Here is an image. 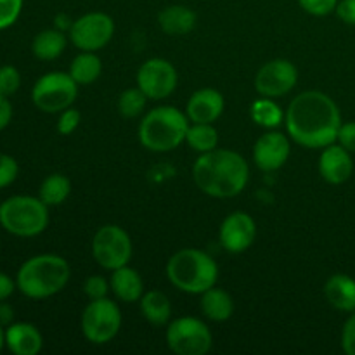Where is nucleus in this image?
Returning <instances> with one entry per match:
<instances>
[{"label": "nucleus", "instance_id": "nucleus-1", "mask_svg": "<svg viewBox=\"0 0 355 355\" xmlns=\"http://www.w3.org/2000/svg\"><path fill=\"white\" fill-rule=\"evenodd\" d=\"M284 121L288 134L297 144L318 149L335 144L342 114L331 97L319 90H307L291 101Z\"/></svg>", "mask_w": 355, "mask_h": 355}, {"label": "nucleus", "instance_id": "nucleus-2", "mask_svg": "<svg viewBox=\"0 0 355 355\" xmlns=\"http://www.w3.org/2000/svg\"><path fill=\"white\" fill-rule=\"evenodd\" d=\"M193 179L211 198H234L250 179L248 163L241 155L229 149L203 153L193 166Z\"/></svg>", "mask_w": 355, "mask_h": 355}, {"label": "nucleus", "instance_id": "nucleus-3", "mask_svg": "<svg viewBox=\"0 0 355 355\" xmlns=\"http://www.w3.org/2000/svg\"><path fill=\"white\" fill-rule=\"evenodd\" d=\"M71 269L62 257L45 253L26 260L17 272L16 284L24 297L44 300L54 297L68 284Z\"/></svg>", "mask_w": 355, "mask_h": 355}, {"label": "nucleus", "instance_id": "nucleus-4", "mask_svg": "<svg viewBox=\"0 0 355 355\" xmlns=\"http://www.w3.org/2000/svg\"><path fill=\"white\" fill-rule=\"evenodd\" d=\"M166 276L180 291L201 295L217 284L218 266L208 253L196 248H184L170 257Z\"/></svg>", "mask_w": 355, "mask_h": 355}, {"label": "nucleus", "instance_id": "nucleus-5", "mask_svg": "<svg viewBox=\"0 0 355 355\" xmlns=\"http://www.w3.org/2000/svg\"><path fill=\"white\" fill-rule=\"evenodd\" d=\"M189 118L173 106H159L149 111L139 127V139L149 151H173L186 141Z\"/></svg>", "mask_w": 355, "mask_h": 355}, {"label": "nucleus", "instance_id": "nucleus-6", "mask_svg": "<svg viewBox=\"0 0 355 355\" xmlns=\"http://www.w3.org/2000/svg\"><path fill=\"white\" fill-rule=\"evenodd\" d=\"M47 208L40 198L12 196L0 205V225L9 234L33 238L47 229Z\"/></svg>", "mask_w": 355, "mask_h": 355}, {"label": "nucleus", "instance_id": "nucleus-7", "mask_svg": "<svg viewBox=\"0 0 355 355\" xmlns=\"http://www.w3.org/2000/svg\"><path fill=\"white\" fill-rule=\"evenodd\" d=\"M78 83L69 73L52 71L37 80L31 92V101L44 113H59L76 101Z\"/></svg>", "mask_w": 355, "mask_h": 355}, {"label": "nucleus", "instance_id": "nucleus-8", "mask_svg": "<svg viewBox=\"0 0 355 355\" xmlns=\"http://www.w3.org/2000/svg\"><path fill=\"white\" fill-rule=\"evenodd\" d=\"M121 312L116 302L110 298L90 300L82 314V331L83 336L90 343L104 345L110 343L120 333Z\"/></svg>", "mask_w": 355, "mask_h": 355}, {"label": "nucleus", "instance_id": "nucleus-9", "mask_svg": "<svg viewBox=\"0 0 355 355\" xmlns=\"http://www.w3.org/2000/svg\"><path fill=\"white\" fill-rule=\"evenodd\" d=\"M92 257L103 269L116 270L132 259L130 236L120 225H104L92 239Z\"/></svg>", "mask_w": 355, "mask_h": 355}, {"label": "nucleus", "instance_id": "nucleus-10", "mask_svg": "<svg viewBox=\"0 0 355 355\" xmlns=\"http://www.w3.org/2000/svg\"><path fill=\"white\" fill-rule=\"evenodd\" d=\"M211 342L210 329L196 318H179L166 328V343L177 355H205Z\"/></svg>", "mask_w": 355, "mask_h": 355}, {"label": "nucleus", "instance_id": "nucleus-11", "mask_svg": "<svg viewBox=\"0 0 355 355\" xmlns=\"http://www.w3.org/2000/svg\"><path fill=\"white\" fill-rule=\"evenodd\" d=\"M114 23L107 14L89 12L76 19L69 28V38L73 44L85 52H96L103 49L113 38Z\"/></svg>", "mask_w": 355, "mask_h": 355}, {"label": "nucleus", "instance_id": "nucleus-12", "mask_svg": "<svg viewBox=\"0 0 355 355\" xmlns=\"http://www.w3.org/2000/svg\"><path fill=\"white\" fill-rule=\"evenodd\" d=\"M179 76L166 59H149L139 68L137 87L153 101H162L175 90Z\"/></svg>", "mask_w": 355, "mask_h": 355}, {"label": "nucleus", "instance_id": "nucleus-13", "mask_svg": "<svg viewBox=\"0 0 355 355\" xmlns=\"http://www.w3.org/2000/svg\"><path fill=\"white\" fill-rule=\"evenodd\" d=\"M298 82V71L293 62L286 59H274L263 64L255 76V89L262 97L286 96Z\"/></svg>", "mask_w": 355, "mask_h": 355}, {"label": "nucleus", "instance_id": "nucleus-14", "mask_svg": "<svg viewBox=\"0 0 355 355\" xmlns=\"http://www.w3.org/2000/svg\"><path fill=\"white\" fill-rule=\"evenodd\" d=\"M257 236V224L245 211L227 215L220 225V245L229 253H243L253 245Z\"/></svg>", "mask_w": 355, "mask_h": 355}, {"label": "nucleus", "instance_id": "nucleus-15", "mask_svg": "<svg viewBox=\"0 0 355 355\" xmlns=\"http://www.w3.org/2000/svg\"><path fill=\"white\" fill-rule=\"evenodd\" d=\"M290 139L279 132H267L260 135L253 148V159L255 165L263 172L279 170L290 158Z\"/></svg>", "mask_w": 355, "mask_h": 355}, {"label": "nucleus", "instance_id": "nucleus-16", "mask_svg": "<svg viewBox=\"0 0 355 355\" xmlns=\"http://www.w3.org/2000/svg\"><path fill=\"white\" fill-rule=\"evenodd\" d=\"M354 172V162L350 151L340 144H329L322 148L319 158V173L328 184L347 182Z\"/></svg>", "mask_w": 355, "mask_h": 355}, {"label": "nucleus", "instance_id": "nucleus-17", "mask_svg": "<svg viewBox=\"0 0 355 355\" xmlns=\"http://www.w3.org/2000/svg\"><path fill=\"white\" fill-rule=\"evenodd\" d=\"M224 113V97L215 89H201L187 101L186 114L193 123H215Z\"/></svg>", "mask_w": 355, "mask_h": 355}, {"label": "nucleus", "instance_id": "nucleus-18", "mask_svg": "<svg viewBox=\"0 0 355 355\" xmlns=\"http://www.w3.org/2000/svg\"><path fill=\"white\" fill-rule=\"evenodd\" d=\"M6 345L14 355H37L44 345V338L30 322H16L7 326Z\"/></svg>", "mask_w": 355, "mask_h": 355}, {"label": "nucleus", "instance_id": "nucleus-19", "mask_svg": "<svg viewBox=\"0 0 355 355\" xmlns=\"http://www.w3.org/2000/svg\"><path fill=\"white\" fill-rule=\"evenodd\" d=\"M326 300L342 312H355V279L347 274H333L324 286Z\"/></svg>", "mask_w": 355, "mask_h": 355}, {"label": "nucleus", "instance_id": "nucleus-20", "mask_svg": "<svg viewBox=\"0 0 355 355\" xmlns=\"http://www.w3.org/2000/svg\"><path fill=\"white\" fill-rule=\"evenodd\" d=\"M110 284L114 297L120 302H125V304H134V302L142 298L144 284H142V279L137 270L132 269V267L123 266L120 269L113 270Z\"/></svg>", "mask_w": 355, "mask_h": 355}, {"label": "nucleus", "instance_id": "nucleus-21", "mask_svg": "<svg viewBox=\"0 0 355 355\" xmlns=\"http://www.w3.org/2000/svg\"><path fill=\"white\" fill-rule=\"evenodd\" d=\"M158 23L166 35L180 37L193 31L196 26V14L186 6H170L159 12Z\"/></svg>", "mask_w": 355, "mask_h": 355}, {"label": "nucleus", "instance_id": "nucleus-22", "mask_svg": "<svg viewBox=\"0 0 355 355\" xmlns=\"http://www.w3.org/2000/svg\"><path fill=\"white\" fill-rule=\"evenodd\" d=\"M201 311L211 321L224 322L231 319L234 312V302L227 291L214 286L201 293Z\"/></svg>", "mask_w": 355, "mask_h": 355}, {"label": "nucleus", "instance_id": "nucleus-23", "mask_svg": "<svg viewBox=\"0 0 355 355\" xmlns=\"http://www.w3.org/2000/svg\"><path fill=\"white\" fill-rule=\"evenodd\" d=\"M66 35L61 30H45L35 37L33 44H31V51H33L35 58L42 59V61H54L59 55L64 52Z\"/></svg>", "mask_w": 355, "mask_h": 355}, {"label": "nucleus", "instance_id": "nucleus-24", "mask_svg": "<svg viewBox=\"0 0 355 355\" xmlns=\"http://www.w3.org/2000/svg\"><path fill=\"white\" fill-rule=\"evenodd\" d=\"M141 312L146 321L155 326H165L172 315V305L168 297L162 291H149L141 298Z\"/></svg>", "mask_w": 355, "mask_h": 355}, {"label": "nucleus", "instance_id": "nucleus-25", "mask_svg": "<svg viewBox=\"0 0 355 355\" xmlns=\"http://www.w3.org/2000/svg\"><path fill=\"white\" fill-rule=\"evenodd\" d=\"M101 71H103V64L101 59L97 58L96 52H85L76 55L73 59L71 66H69V75L73 76L78 85H90L99 78Z\"/></svg>", "mask_w": 355, "mask_h": 355}, {"label": "nucleus", "instance_id": "nucleus-26", "mask_svg": "<svg viewBox=\"0 0 355 355\" xmlns=\"http://www.w3.org/2000/svg\"><path fill=\"white\" fill-rule=\"evenodd\" d=\"M69 193H71V182L68 180V177L61 175V173H52L42 182L40 189H38V198L47 207H59L64 203Z\"/></svg>", "mask_w": 355, "mask_h": 355}, {"label": "nucleus", "instance_id": "nucleus-27", "mask_svg": "<svg viewBox=\"0 0 355 355\" xmlns=\"http://www.w3.org/2000/svg\"><path fill=\"white\" fill-rule=\"evenodd\" d=\"M186 142L198 153H208L217 149L218 146V132L214 123H193L187 130Z\"/></svg>", "mask_w": 355, "mask_h": 355}, {"label": "nucleus", "instance_id": "nucleus-28", "mask_svg": "<svg viewBox=\"0 0 355 355\" xmlns=\"http://www.w3.org/2000/svg\"><path fill=\"white\" fill-rule=\"evenodd\" d=\"M250 116L257 125L266 128L279 127L284 120V113L270 97H262V99L255 101L250 107Z\"/></svg>", "mask_w": 355, "mask_h": 355}, {"label": "nucleus", "instance_id": "nucleus-29", "mask_svg": "<svg viewBox=\"0 0 355 355\" xmlns=\"http://www.w3.org/2000/svg\"><path fill=\"white\" fill-rule=\"evenodd\" d=\"M149 97L141 89H127L118 97V113L123 118H137L144 111Z\"/></svg>", "mask_w": 355, "mask_h": 355}, {"label": "nucleus", "instance_id": "nucleus-30", "mask_svg": "<svg viewBox=\"0 0 355 355\" xmlns=\"http://www.w3.org/2000/svg\"><path fill=\"white\" fill-rule=\"evenodd\" d=\"M21 85V75L14 66L6 64L0 68V96L10 97Z\"/></svg>", "mask_w": 355, "mask_h": 355}, {"label": "nucleus", "instance_id": "nucleus-31", "mask_svg": "<svg viewBox=\"0 0 355 355\" xmlns=\"http://www.w3.org/2000/svg\"><path fill=\"white\" fill-rule=\"evenodd\" d=\"M23 9V0H0V30L12 26Z\"/></svg>", "mask_w": 355, "mask_h": 355}, {"label": "nucleus", "instance_id": "nucleus-32", "mask_svg": "<svg viewBox=\"0 0 355 355\" xmlns=\"http://www.w3.org/2000/svg\"><path fill=\"white\" fill-rule=\"evenodd\" d=\"M111 284L104 279L103 276H90L87 277L85 284H83V291L90 300H99V298H106L107 291H110Z\"/></svg>", "mask_w": 355, "mask_h": 355}, {"label": "nucleus", "instance_id": "nucleus-33", "mask_svg": "<svg viewBox=\"0 0 355 355\" xmlns=\"http://www.w3.org/2000/svg\"><path fill=\"white\" fill-rule=\"evenodd\" d=\"M19 173L17 162L9 155H0V189L10 186Z\"/></svg>", "mask_w": 355, "mask_h": 355}, {"label": "nucleus", "instance_id": "nucleus-34", "mask_svg": "<svg viewBox=\"0 0 355 355\" xmlns=\"http://www.w3.org/2000/svg\"><path fill=\"white\" fill-rule=\"evenodd\" d=\"M340 0H298L302 9L312 16H328L336 9Z\"/></svg>", "mask_w": 355, "mask_h": 355}, {"label": "nucleus", "instance_id": "nucleus-35", "mask_svg": "<svg viewBox=\"0 0 355 355\" xmlns=\"http://www.w3.org/2000/svg\"><path fill=\"white\" fill-rule=\"evenodd\" d=\"M80 121H82V114L75 107H68V110L61 111V116L58 120V132L61 135H69L78 128Z\"/></svg>", "mask_w": 355, "mask_h": 355}, {"label": "nucleus", "instance_id": "nucleus-36", "mask_svg": "<svg viewBox=\"0 0 355 355\" xmlns=\"http://www.w3.org/2000/svg\"><path fill=\"white\" fill-rule=\"evenodd\" d=\"M342 347L345 354L355 355V312L347 319L342 331Z\"/></svg>", "mask_w": 355, "mask_h": 355}, {"label": "nucleus", "instance_id": "nucleus-37", "mask_svg": "<svg viewBox=\"0 0 355 355\" xmlns=\"http://www.w3.org/2000/svg\"><path fill=\"white\" fill-rule=\"evenodd\" d=\"M340 146L347 149V151L355 153V121H349V123H342L338 130Z\"/></svg>", "mask_w": 355, "mask_h": 355}, {"label": "nucleus", "instance_id": "nucleus-38", "mask_svg": "<svg viewBox=\"0 0 355 355\" xmlns=\"http://www.w3.org/2000/svg\"><path fill=\"white\" fill-rule=\"evenodd\" d=\"M335 10L343 23L355 26V0H340Z\"/></svg>", "mask_w": 355, "mask_h": 355}, {"label": "nucleus", "instance_id": "nucleus-39", "mask_svg": "<svg viewBox=\"0 0 355 355\" xmlns=\"http://www.w3.org/2000/svg\"><path fill=\"white\" fill-rule=\"evenodd\" d=\"M12 120V106L9 103V97L0 96V132L7 127Z\"/></svg>", "mask_w": 355, "mask_h": 355}, {"label": "nucleus", "instance_id": "nucleus-40", "mask_svg": "<svg viewBox=\"0 0 355 355\" xmlns=\"http://www.w3.org/2000/svg\"><path fill=\"white\" fill-rule=\"evenodd\" d=\"M17 284L14 283L12 279H10L7 274L0 272V302L7 300V298L10 297V295L14 293V288H16Z\"/></svg>", "mask_w": 355, "mask_h": 355}, {"label": "nucleus", "instance_id": "nucleus-41", "mask_svg": "<svg viewBox=\"0 0 355 355\" xmlns=\"http://www.w3.org/2000/svg\"><path fill=\"white\" fill-rule=\"evenodd\" d=\"M14 318V311L9 304H6V300L0 302V326H10Z\"/></svg>", "mask_w": 355, "mask_h": 355}, {"label": "nucleus", "instance_id": "nucleus-42", "mask_svg": "<svg viewBox=\"0 0 355 355\" xmlns=\"http://www.w3.org/2000/svg\"><path fill=\"white\" fill-rule=\"evenodd\" d=\"M71 24H73L71 19H69L66 14H59V16H55V28H58V30H61V31L69 30V28H71Z\"/></svg>", "mask_w": 355, "mask_h": 355}, {"label": "nucleus", "instance_id": "nucleus-43", "mask_svg": "<svg viewBox=\"0 0 355 355\" xmlns=\"http://www.w3.org/2000/svg\"><path fill=\"white\" fill-rule=\"evenodd\" d=\"M6 345V331H3V326H0V350Z\"/></svg>", "mask_w": 355, "mask_h": 355}]
</instances>
